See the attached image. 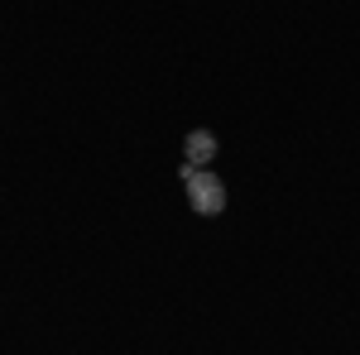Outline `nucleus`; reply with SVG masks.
I'll use <instances>...</instances> for the list:
<instances>
[{"label":"nucleus","mask_w":360,"mask_h":355,"mask_svg":"<svg viewBox=\"0 0 360 355\" xmlns=\"http://www.w3.org/2000/svg\"><path fill=\"white\" fill-rule=\"evenodd\" d=\"M183 188H188V207H193L197 217H221L226 212V183L212 168L183 164Z\"/></svg>","instance_id":"1"},{"label":"nucleus","mask_w":360,"mask_h":355,"mask_svg":"<svg viewBox=\"0 0 360 355\" xmlns=\"http://www.w3.org/2000/svg\"><path fill=\"white\" fill-rule=\"evenodd\" d=\"M183 159H188L193 168H212V159H217V135H212V130H188Z\"/></svg>","instance_id":"2"}]
</instances>
